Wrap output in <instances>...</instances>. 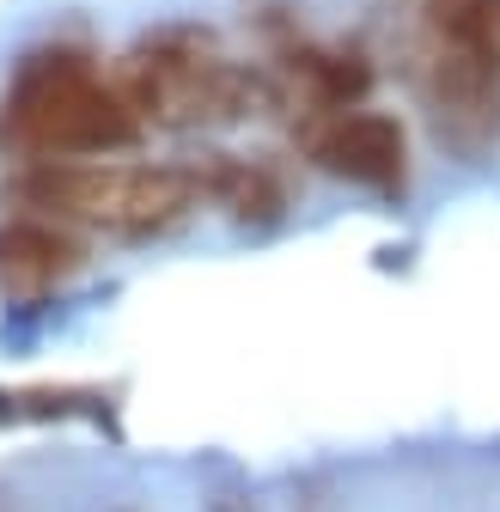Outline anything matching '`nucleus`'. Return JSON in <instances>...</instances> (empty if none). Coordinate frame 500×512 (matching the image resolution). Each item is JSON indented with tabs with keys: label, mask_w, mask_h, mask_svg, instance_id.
Listing matches in <instances>:
<instances>
[{
	"label": "nucleus",
	"mask_w": 500,
	"mask_h": 512,
	"mask_svg": "<svg viewBox=\"0 0 500 512\" xmlns=\"http://www.w3.org/2000/svg\"><path fill=\"white\" fill-rule=\"evenodd\" d=\"M80 269V244L55 220L19 214L0 226V293L7 299H43Z\"/></svg>",
	"instance_id": "39448f33"
},
{
	"label": "nucleus",
	"mask_w": 500,
	"mask_h": 512,
	"mask_svg": "<svg viewBox=\"0 0 500 512\" xmlns=\"http://www.w3.org/2000/svg\"><path fill=\"white\" fill-rule=\"evenodd\" d=\"M257 74L232 68L226 55H214L202 37H153L135 61L129 80H122V98L135 104V116L147 122H232L257 104Z\"/></svg>",
	"instance_id": "7ed1b4c3"
},
{
	"label": "nucleus",
	"mask_w": 500,
	"mask_h": 512,
	"mask_svg": "<svg viewBox=\"0 0 500 512\" xmlns=\"http://www.w3.org/2000/svg\"><path fill=\"white\" fill-rule=\"evenodd\" d=\"M141 141V116L122 98V86H104L92 55L74 43L31 49L0 98V153L25 165L49 159H110Z\"/></svg>",
	"instance_id": "f257e3e1"
},
{
	"label": "nucleus",
	"mask_w": 500,
	"mask_h": 512,
	"mask_svg": "<svg viewBox=\"0 0 500 512\" xmlns=\"http://www.w3.org/2000/svg\"><path fill=\"white\" fill-rule=\"evenodd\" d=\"M494 19H500V0H494Z\"/></svg>",
	"instance_id": "0eeeda50"
},
{
	"label": "nucleus",
	"mask_w": 500,
	"mask_h": 512,
	"mask_svg": "<svg viewBox=\"0 0 500 512\" xmlns=\"http://www.w3.org/2000/svg\"><path fill=\"white\" fill-rule=\"evenodd\" d=\"M311 159H318V171H330L342 183H360V189H403L409 135L385 110H354V116H336L324 135L311 141Z\"/></svg>",
	"instance_id": "20e7f679"
},
{
	"label": "nucleus",
	"mask_w": 500,
	"mask_h": 512,
	"mask_svg": "<svg viewBox=\"0 0 500 512\" xmlns=\"http://www.w3.org/2000/svg\"><path fill=\"white\" fill-rule=\"evenodd\" d=\"M293 74L311 86V98L318 104H354V98H366V86H372V68L348 49H299L293 55Z\"/></svg>",
	"instance_id": "423d86ee"
},
{
	"label": "nucleus",
	"mask_w": 500,
	"mask_h": 512,
	"mask_svg": "<svg viewBox=\"0 0 500 512\" xmlns=\"http://www.w3.org/2000/svg\"><path fill=\"white\" fill-rule=\"evenodd\" d=\"M13 208H31L37 220H80L104 226L116 238H153L190 214L208 183L190 165H98V159H49L25 165L7 183Z\"/></svg>",
	"instance_id": "f03ea898"
}]
</instances>
